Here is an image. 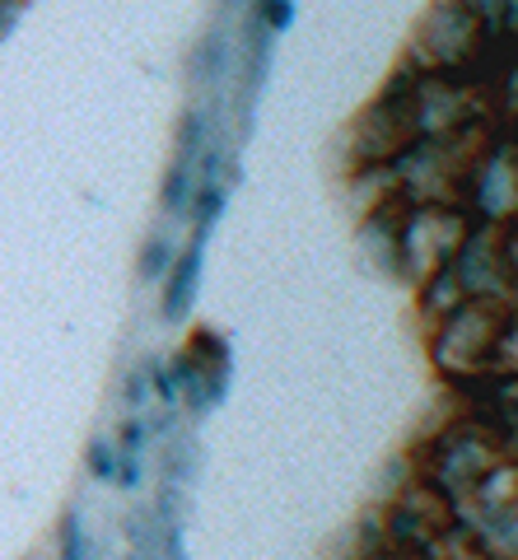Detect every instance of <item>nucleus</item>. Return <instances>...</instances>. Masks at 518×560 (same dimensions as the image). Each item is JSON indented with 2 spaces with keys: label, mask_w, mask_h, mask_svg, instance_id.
I'll return each instance as SVG.
<instances>
[{
  "label": "nucleus",
  "mask_w": 518,
  "mask_h": 560,
  "mask_svg": "<svg viewBox=\"0 0 518 560\" xmlns=\"http://www.w3.org/2000/svg\"><path fill=\"white\" fill-rule=\"evenodd\" d=\"M84 458H90V471H94L98 481H113V471H117V453H113V444H108V440H94Z\"/></svg>",
  "instance_id": "9"
},
{
  "label": "nucleus",
  "mask_w": 518,
  "mask_h": 560,
  "mask_svg": "<svg viewBox=\"0 0 518 560\" xmlns=\"http://www.w3.org/2000/svg\"><path fill=\"white\" fill-rule=\"evenodd\" d=\"M257 20H262V28H267V33H285V28H290V20H295V5H290V0H262Z\"/></svg>",
  "instance_id": "8"
},
{
  "label": "nucleus",
  "mask_w": 518,
  "mask_h": 560,
  "mask_svg": "<svg viewBox=\"0 0 518 560\" xmlns=\"http://www.w3.org/2000/svg\"><path fill=\"white\" fill-rule=\"evenodd\" d=\"M113 481H117V486H127V490L141 486V458H136V453H122V458H117Z\"/></svg>",
  "instance_id": "10"
},
{
  "label": "nucleus",
  "mask_w": 518,
  "mask_h": 560,
  "mask_svg": "<svg viewBox=\"0 0 518 560\" xmlns=\"http://www.w3.org/2000/svg\"><path fill=\"white\" fill-rule=\"evenodd\" d=\"M168 267H173V243L164 234L145 238V248H141V280H160Z\"/></svg>",
  "instance_id": "5"
},
{
  "label": "nucleus",
  "mask_w": 518,
  "mask_h": 560,
  "mask_svg": "<svg viewBox=\"0 0 518 560\" xmlns=\"http://www.w3.org/2000/svg\"><path fill=\"white\" fill-rule=\"evenodd\" d=\"M224 215V191L215 183H197V197H192V230H197V243L211 234V224Z\"/></svg>",
  "instance_id": "2"
},
{
  "label": "nucleus",
  "mask_w": 518,
  "mask_h": 560,
  "mask_svg": "<svg viewBox=\"0 0 518 560\" xmlns=\"http://www.w3.org/2000/svg\"><path fill=\"white\" fill-rule=\"evenodd\" d=\"M224 51H229V43H224V33L215 28V33H205L201 38V47H197V61H192V70H197V80H215L224 66Z\"/></svg>",
  "instance_id": "3"
},
{
  "label": "nucleus",
  "mask_w": 518,
  "mask_h": 560,
  "mask_svg": "<svg viewBox=\"0 0 518 560\" xmlns=\"http://www.w3.org/2000/svg\"><path fill=\"white\" fill-rule=\"evenodd\" d=\"M122 448L127 453H141L145 448V425H141V420H127V425H122Z\"/></svg>",
  "instance_id": "13"
},
{
  "label": "nucleus",
  "mask_w": 518,
  "mask_h": 560,
  "mask_svg": "<svg viewBox=\"0 0 518 560\" xmlns=\"http://www.w3.org/2000/svg\"><path fill=\"white\" fill-rule=\"evenodd\" d=\"M122 397H127V407H141V401L150 397V370H136V374L127 378V388H122Z\"/></svg>",
  "instance_id": "12"
},
{
  "label": "nucleus",
  "mask_w": 518,
  "mask_h": 560,
  "mask_svg": "<svg viewBox=\"0 0 518 560\" xmlns=\"http://www.w3.org/2000/svg\"><path fill=\"white\" fill-rule=\"evenodd\" d=\"M197 280H201V243H192L183 257H173V267L164 271V323H183L187 308L197 300Z\"/></svg>",
  "instance_id": "1"
},
{
  "label": "nucleus",
  "mask_w": 518,
  "mask_h": 560,
  "mask_svg": "<svg viewBox=\"0 0 518 560\" xmlns=\"http://www.w3.org/2000/svg\"><path fill=\"white\" fill-rule=\"evenodd\" d=\"M150 393H160L164 407H173V401H178V378L168 370H150Z\"/></svg>",
  "instance_id": "11"
},
{
  "label": "nucleus",
  "mask_w": 518,
  "mask_h": 560,
  "mask_svg": "<svg viewBox=\"0 0 518 560\" xmlns=\"http://www.w3.org/2000/svg\"><path fill=\"white\" fill-rule=\"evenodd\" d=\"M57 541H61V560H94V551H90V533H84V523H80L75 510L61 518Z\"/></svg>",
  "instance_id": "4"
},
{
  "label": "nucleus",
  "mask_w": 518,
  "mask_h": 560,
  "mask_svg": "<svg viewBox=\"0 0 518 560\" xmlns=\"http://www.w3.org/2000/svg\"><path fill=\"white\" fill-rule=\"evenodd\" d=\"M187 191H192V168L173 164L168 178H164V210H168V215H183V210H187Z\"/></svg>",
  "instance_id": "6"
},
{
  "label": "nucleus",
  "mask_w": 518,
  "mask_h": 560,
  "mask_svg": "<svg viewBox=\"0 0 518 560\" xmlns=\"http://www.w3.org/2000/svg\"><path fill=\"white\" fill-rule=\"evenodd\" d=\"M205 145V117L187 113L183 117V136H178V164H192V154Z\"/></svg>",
  "instance_id": "7"
}]
</instances>
